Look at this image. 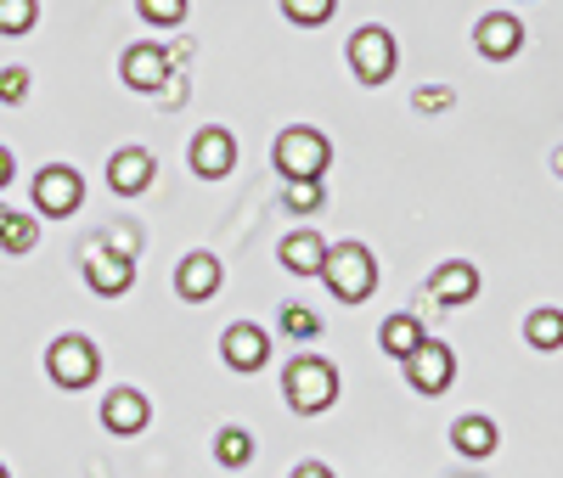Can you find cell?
I'll list each match as a JSON object with an SVG mask.
<instances>
[{
    "mask_svg": "<svg viewBox=\"0 0 563 478\" xmlns=\"http://www.w3.org/2000/svg\"><path fill=\"white\" fill-rule=\"evenodd\" d=\"M282 400H288L299 416H316L339 400V366L321 355H294L288 371H282Z\"/></svg>",
    "mask_w": 563,
    "mask_h": 478,
    "instance_id": "1",
    "label": "cell"
},
{
    "mask_svg": "<svg viewBox=\"0 0 563 478\" xmlns=\"http://www.w3.org/2000/svg\"><path fill=\"white\" fill-rule=\"evenodd\" d=\"M321 281L333 287L339 304H366L372 287H378V259H372L361 243H339V248H327V259H321Z\"/></svg>",
    "mask_w": 563,
    "mask_h": 478,
    "instance_id": "2",
    "label": "cell"
},
{
    "mask_svg": "<svg viewBox=\"0 0 563 478\" xmlns=\"http://www.w3.org/2000/svg\"><path fill=\"white\" fill-rule=\"evenodd\" d=\"M327 164H333V141L310 124H294L276 135V169L282 180H321Z\"/></svg>",
    "mask_w": 563,
    "mask_h": 478,
    "instance_id": "3",
    "label": "cell"
},
{
    "mask_svg": "<svg viewBox=\"0 0 563 478\" xmlns=\"http://www.w3.org/2000/svg\"><path fill=\"white\" fill-rule=\"evenodd\" d=\"M45 371H52V382L57 389H90L97 382V371H102V355H97V344L90 338H79V332H63V338L45 349Z\"/></svg>",
    "mask_w": 563,
    "mask_h": 478,
    "instance_id": "4",
    "label": "cell"
},
{
    "mask_svg": "<svg viewBox=\"0 0 563 478\" xmlns=\"http://www.w3.org/2000/svg\"><path fill=\"white\" fill-rule=\"evenodd\" d=\"M350 68H355L361 85H389V74H395V34L378 29V23L355 29L350 34Z\"/></svg>",
    "mask_w": 563,
    "mask_h": 478,
    "instance_id": "5",
    "label": "cell"
},
{
    "mask_svg": "<svg viewBox=\"0 0 563 478\" xmlns=\"http://www.w3.org/2000/svg\"><path fill=\"white\" fill-rule=\"evenodd\" d=\"M79 203H85V175L74 164H52L34 175V209L45 220H68Z\"/></svg>",
    "mask_w": 563,
    "mask_h": 478,
    "instance_id": "6",
    "label": "cell"
},
{
    "mask_svg": "<svg viewBox=\"0 0 563 478\" xmlns=\"http://www.w3.org/2000/svg\"><path fill=\"white\" fill-rule=\"evenodd\" d=\"M451 377H456V355L445 349V344H434V338H422L411 355H406V382L417 394H445L451 389Z\"/></svg>",
    "mask_w": 563,
    "mask_h": 478,
    "instance_id": "7",
    "label": "cell"
},
{
    "mask_svg": "<svg viewBox=\"0 0 563 478\" xmlns=\"http://www.w3.org/2000/svg\"><path fill=\"white\" fill-rule=\"evenodd\" d=\"M130 281H135V259H130V254H108V248H90V254H85V287H90L97 299L130 293Z\"/></svg>",
    "mask_w": 563,
    "mask_h": 478,
    "instance_id": "8",
    "label": "cell"
},
{
    "mask_svg": "<svg viewBox=\"0 0 563 478\" xmlns=\"http://www.w3.org/2000/svg\"><path fill=\"white\" fill-rule=\"evenodd\" d=\"M231 169H238V141H231V130L203 124L198 141H192V175H203V180H225Z\"/></svg>",
    "mask_w": 563,
    "mask_h": 478,
    "instance_id": "9",
    "label": "cell"
},
{
    "mask_svg": "<svg viewBox=\"0 0 563 478\" xmlns=\"http://www.w3.org/2000/svg\"><path fill=\"white\" fill-rule=\"evenodd\" d=\"M220 355H225L231 371H260L271 360V338H265L254 321H231L225 338H220Z\"/></svg>",
    "mask_w": 563,
    "mask_h": 478,
    "instance_id": "10",
    "label": "cell"
},
{
    "mask_svg": "<svg viewBox=\"0 0 563 478\" xmlns=\"http://www.w3.org/2000/svg\"><path fill=\"white\" fill-rule=\"evenodd\" d=\"M153 175H158V164H153L147 147H119L108 158V186L119 191V198H141V191L153 186Z\"/></svg>",
    "mask_w": 563,
    "mask_h": 478,
    "instance_id": "11",
    "label": "cell"
},
{
    "mask_svg": "<svg viewBox=\"0 0 563 478\" xmlns=\"http://www.w3.org/2000/svg\"><path fill=\"white\" fill-rule=\"evenodd\" d=\"M119 74H124V85H130V90L153 96V90L175 74V63H169V52H158V45H130L124 63H119Z\"/></svg>",
    "mask_w": 563,
    "mask_h": 478,
    "instance_id": "12",
    "label": "cell"
},
{
    "mask_svg": "<svg viewBox=\"0 0 563 478\" xmlns=\"http://www.w3.org/2000/svg\"><path fill=\"white\" fill-rule=\"evenodd\" d=\"M220 259L214 254H186L180 259V270H175V293L186 299V304H209L214 293H220Z\"/></svg>",
    "mask_w": 563,
    "mask_h": 478,
    "instance_id": "13",
    "label": "cell"
},
{
    "mask_svg": "<svg viewBox=\"0 0 563 478\" xmlns=\"http://www.w3.org/2000/svg\"><path fill=\"white\" fill-rule=\"evenodd\" d=\"M474 45H479L490 63H507V57H519V52H525V23H519V18H507V12H490V18H479Z\"/></svg>",
    "mask_w": 563,
    "mask_h": 478,
    "instance_id": "14",
    "label": "cell"
},
{
    "mask_svg": "<svg viewBox=\"0 0 563 478\" xmlns=\"http://www.w3.org/2000/svg\"><path fill=\"white\" fill-rule=\"evenodd\" d=\"M429 299L445 304V310H456V304H467V299H479V270L467 265V259H445V265L429 276Z\"/></svg>",
    "mask_w": 563,
    "mask_h": 478,
    "instance_id": "15",
    "label": "cell"
},
{
    "mask_svg": "<svg viewBox=\"0 0 563 478\" xmlns=\"http://www.w3.org/2000/svg\"><path fill=\"white\" fill-rule=\"evenodd\" d=\"M147 416H153V405H147V394H135V389H113L102 400V422H108V434H119V440L141 434Z\"/></svg>",
    "mask_w": 563,
    "mask_h": 478,
    "instance_id": "16",
    "label": "cell"
},
{
    "mask_svg": "<svg viewBox=\"0 0 563 478\" xmlns=\"http://www.w3.org/2000/svg\"><path fill=\"white\" fill-rule=\"evenodd\" d=\"M282 270H294V276H321V259H327V243L316 231H299V236H288L282 243Z\"/></svg>",
    "mask_w": 563,
    "mask_h": 478,
    "instance_id": "17",
    "label": "cell"
},
{
    "mask_svg": "<svg viewBox=\"0 0 563 478\" xmlns=\"http://www.w3.org/2000/svg\"><path fill=\"white\" fill-rule=\"evenodd\" d=\"M429 332H422V321L417 315H389L384 326H378V344H384V355H395V360H406Z\"/></svg>",
    "mask_w": 563,
    "mask_h": 478,
    "instance_id": "18",
    "label": "cell"
},
{
    "mask_svg": "<svg viewBox=\"0 0 563 478\" xmlns=\"http://www.w3.org/2000/svg\"><path fill=\"white\" fill-rule=\"evenodd\" d=\"M451 440H456L462 456H490V451H496V422H490V416H456Z\"/></svg>",
    "mask_w": 563,
    "mask_h": 478,
    "instance_id": "19",
    "label": "cell"
},
{
    "mask_svg": "<svg viewBox=\"0 0 563 478\" xmlns=\"http://www.w3.org/2000/svg\"><path fill=\"white\" fill-rule=\"evenodd\" d=\"M525 344L541 349V355L563 349V310H536V315L525 321Z\"/></svg>",
    "mask_w": 563,
    "mask_h": 478,
    "instance_id": "20",
    "label": "cell"
},
{
    "mask_svg": "<svg viewBox=\"0 0 563 478\" xmlns=\"http://www.w3.org/2000/svg\"><path fill=\"white\" fill-rule=\"evenodd\" d=\"M34 243H40V220L12 209L7 225H0V248H7V254H34Z\"/></svg>",
    "mask_w": 563,
    "mask_h": 478,
    "instance_id": "21",
    "label": "cell"
},
{
    "mask_svg": "<svg viewBox=\"0 0 563 478\" xmlns=\"http://www.w3.org/2000/svg\"><path fill=\"white\" fill-rule=\"evenodd\" d=\"M214 462H220V467H249V462H254V434H249V427H220Z\"/></svg>",
    "mask_w": 563,
    "mask_h": 478,
    "instance_id": "22",
    "label": "cell"
},
{
    "mask_svg": "<svg viewBox=\"0 0 563 478\" xmlns=\"http://www.w3.org/2000/svg\"><path fill=\"white\" fill-rule=\"evenodd\" d=\"M321 203H327L321 180H288L282 186V209H294V214H316Z\"/></svg>",
    "mask_w": 563,
    "mask_h": 478,
    "instance_id": "23",
    "label": "cell"
},
{
    "mask_svg": "<svg viewBox=\"0 0 563 478\" xmlns=\"http://www.w3.org/2000/svg\"><path fill=\"white\" fill-rule=\"evenodd\" d=\"M333 7H339V0H282L288 23H299V29H321L327 18H333Z\"/></svg>",
    "mask_w": 563,
    "mask_h": 478,
    "instance_id": "24",
    "label": "cell"
},
{
    "mask_svg": "<svg viewBox=\"0 0 563 478\" xmlns=\"http://www.w3.org/2000/svg\"><path fill=\"white\" fill-rule=\"evenodd\" d=\"M276 326H282V338H294V344H305V338H316V332H321L316 310H305V304H288Z\"/></svg>",
    "mask_w": 563,
    "mask_h": 478,
    "instance_id": "25",
    "label": "cell"
},
{
    "mask_svg": "<svg viewBox=\"0 0 563 478\" xmlns=\"http://www.w3.org/2000/svg\"><path fill=\"white\" fill-rule=\"evenodd\" d=\"M40 18L34 0H0V34H29Z\"/></svg>",
    "mask_w": 563,
    "mask_h": 478,
    "instance_id": "26",
    "label": "cell"
},
{
    "mask_svg": "<svg viewBox=\"0 0 563 478\" xmlns=\"http://www.w3.org/2000/svg\"><path fill=\"white\" fill-rule=\"evenodd\" d=\"M135 12L153 29H175V23H186V0H135Z\"/></svg>",
    "mask_w": 563,
    "mask_h": 478,
    "instance_id": "27",
    "label": "cell"
},
{
    "mask_svg": "<svg viewBox=\"0 0 563 478\" xmlns=\"http://www.w3.org/2000/svg\"><path fill=\"white\" fill-rule=\"evenodd\" d=\"M0 102L7 108L29 102V68H0Z\"/></svg>",
    "mask_w": 563,
    "mask_h": 478,
    "instance_id": "28",
    "label": "cell"
},
{
    "mask_svg": "<svg viewBox=\"0 0 563 478\" xmlns=\"http://www.w3.org/2000/svg\"><path fill=\"white\" fill-rule=\"evenodd\" d=\"M451 102H456V96H451V85H422V90L411 96V108H417V113H445Z\"/></svg>",
    "mask_w": 563,
    "mask_h": 478,
    "instance_id": "29",
    "label": "cell"
},
{
    "mask_svg": "<svg viewBox=\"0 0 563 478\" xmlns=\"http://www.w3.org/2000/svg\"><path fill=\"white\" fill-rule=\"evenodd\" d=\"M294 478H333V473H327L321 462H299V467H294Z\"/></svg>",
    "mask_w": 563,
    "mask_h": 478,
    "instance_id": "30",
    "label": "cell"
},
{
    "mask_svg": "<svg viewBox=\"0 0 563 478\" xmlns=\"http://www.w3.org/2000/svg\"><path fill=\"white\" fill-rule=\"evenodd\" d=\"M12 175H18V169H12V153H7V147H0V191H7V186H12Z\"/></svg>",
    "mask_w": 563,
    "mask_h": 478,
    "instance_id": "31",
    "label": "cell"
},
{
    "mask_svg": "<svg viewBox=\"0 0 563 478\" xmlns=\"http://www.w3.org/2000/svg\"><path fill=\"white\" fill-rule=\"evenodd\" d=\"M552 169H558V175H563V147H558V153H552Z\"/></svg>",
    "mask_w": 563,
    "mask_h": 478,
    "instance_id": "32",
    "label": "cell"
},
{
    "mask_svg": "<svg viewBox=\"0 0 563 478\" xmlns=\"http://www.w3.org/2000/svg\"><path fill=\"white\" fill-rule=\"evenodd\" d=\"M7 214H12V209H7V203H0V225H7Z\"/></svg>",
    "mask_w": 563,
    "mask_h": 478,
    "instance_id": "33",
    "label": "cell"
},
{
    "mask_svg": "<svg viewBox=\"0 0 563 478\" xmlns=\"http://www.w3.org/2000/svg\"><path fill=\"white\" fill-rule=\"evenodd\" d=\"M0 478H7V467H0Z\"/></svg>",
    "mask_w": 563,
    "mask_h": 478,
    "instance_id": "34",
    "label": "cell"
}]
</instances>
